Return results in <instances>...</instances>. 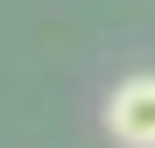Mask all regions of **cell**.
Here are the masks:
<instances>
[{
    "instance_id": "1",
    "label": "cell",
    "mask_w": 155,
    "mask_h": 148,
    "mask_svg": "<svg viewBox=\"0 0 155 148\" xmlns=\"http://www.w3.org/2000/svg\"><path fill=\"white\" fill-rule=\"evenodd\" d=\"M106 134L120 148H155V78H127L106 99Z\"/></svg>"
}]
</instances>
